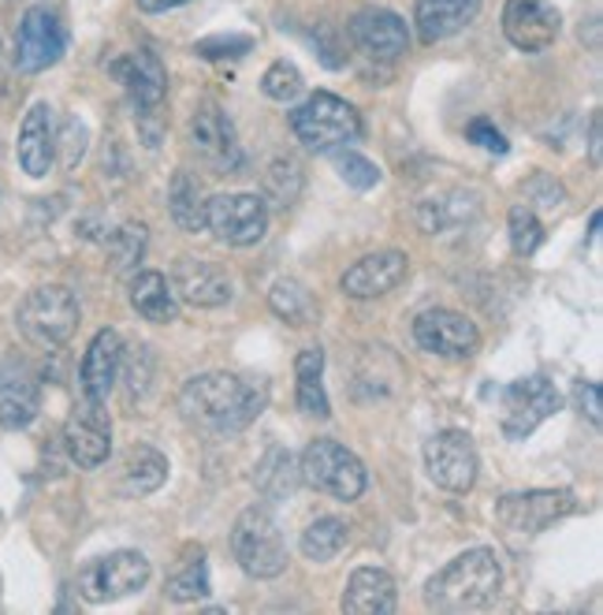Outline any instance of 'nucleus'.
Instances as JSON below:
<instances>
[{"label": "nucleus", "instance_id": "7c9ffc66", "mask_svg": "<svg viewBox=\"0 0 603 615\" xmlns=\"http://www.w3.org/2000/svg\"><path fill=\"white\" fill-rule=\"evenodd\" d=\"M343 545H347V522L336 515H324L302 530V553L310 556L313 564L336 559L343 553Z\"/></svg>", "mask_w": 603, "mask_h": 615}, {"label": "nucleus", "instance_id": "2f4dec72", "mask_svg": "<svg viewBox=\"0 0 603 615\" xmlns=\"http://www.w3.org/2000/svg\"><path fill=\"white\" fill-rule=\"evenodd\" d=\"M302 195V169H299V161H291V158H280V161H272L268 164V172H265V206L272 201V206H294Z\"/></svg>", "mask_w": 603, "mask_h": 615}, {"label": "nucleus", "instance_id": "a878e982", "mask_svg": "<svg viewBox=\"0 0 603 615\" xmlns=\"http://www.w3.org/2000/svg\"><path fill=\"white\" fill-rule=\"evenodd\" d=\"M131 306L138 310V317L153 321V325H169L179 317V299H175L169 277L153 269L138 272L131 280Z\"/></svg>", "mask_w": 603, "mask_h": 615}, {"label": "nucleus", "instance_id": "ea45409f", "mask_svg": "<svg viewBox=\"0 0 603 615\" xmlns=\"http://www.w3.org/2000/svg\"><path fill=\"white\" fill-rule=\"evenodd\" d=\"M82 153H86V127H82L79 119H68V124H63V164L76 169Z\"/></svg>", "mask_w": 603, "mask_h": 615}, {"label": "nucleus", "instance_id": "7ed1b4c3", "mask_svg": "<svg viewBox=\"0 0 603 615\" xmlns=\"http://www.w3.org/2000/svg\"><path fill=\"white\" fill-rule=\"evenodd\" d=\"M231 553L250 578H280L287 571V545L280 522L265 503H254L231 526Z\"/></svg>", "mask_w": 603, "mask_h": 615}, {"label": "nucleus", "instance_id": "c03bdc74", "mask_svg": "<svg viewBox=\"0 0 603 615\" xmlns=\"http://www.w3.org/2000/svg\"><path fill=\"white\" fill-rule=\"evenodd\" d=\"M592 158H600V119L592 124Z\"/></svg>", "mask_w": 603, "mask_h": 615}, {"label": "nucleus", "instance_id": "4c0bfd02", "mask_svg": "<svg viewBox=\"0 0 603 615\" xmlns=\"http://www.w3.org/2000/svg\"><path fill=\"white\" fill-rule=\"evenodd\" d=\"M336 169H339V176L350 183L355 190H369V187H376L380 183V169L369 158H361V153L355 150H339L336 153Z\"/></svg>", "mask_w": 603, "mask_h": 615}, {"label": "nucleus", "instance_id": "f704fd0d", "mask_svg": "<svg viewBox=\"0 0 603 615\" xmlns=\"http://www.w3.org/2000/svg\"><path fill=\"white\" fill-rule=\"evenodd\" d=\"M146 251V224H124L119 232L108 239V262L116 272H127L142 262Z\"/></svg>", "mask_w": 603, "mask_h": 615}, {"label": "nucleus", "instance_id": "6ab92c4d", "mask_svg": "<svg viewBox=\"0 0 603 615\" xmlns=\"http://www.w3.org/2000/svg\"><path fill=\"white\" fill-rule=\"evenodd\" d=\"M410 272V258L403 251H376L343 272V295L350 299H380L395 291Z\"/></svg>", "mask_w": 603, "mask_h": 615}, {"label": "nucleus", "instance_id": "dca6fc26", "mask_svg": "<svg viewBox=\"0 0 603 615\" xmlns=\"http://www.w3.org/2000/svg\"><path fill=\"white\" fill-rule=\"evenodd\" d=\"M350 42L361 57L392 63L410 49V26L403 23V15L387 12V8H361L350 20Z\"/></svg>", "mask_w": 603, "mask_h": 615}, {"label": "nucleus", "instance_id": "39448f33", "mask_svg": "<svg viewBox=\"0 0 603 615\" xmlns=\"http://www.w3.org/2000/svg\"><path fill=\"white\" fill-rule=\"evenodd\" d=\"M291 131L310 150H339L361 135V116L350 101L317 90L291 113Z\"/></svg>", "mask_w": 603, "mask_h": 615}, {"label": "nucleus", "instance_id": "9b49d317", "mask_svg": "<svg viewBox=\"0 0 603 615\" xmlns=\"http://www.w3.org/2000/svg\"><path fill=\"white\" fill-rule=\"evenodd\" d=\"M63 49H68V34H63L57 12H49L45 4L26 8L20 34H15V68L38 76L63 57Z\"/></svg>", "mask_w": 603, "mask_h": 615}, {"label": "nucleus", "instance_id": "423d86ee", "mask_svg": "<svg viewBox=\"0 0 603 615\" xmlns=\"http://www.w3.org/2000/svg\"><path fill=\"white\" fill-rule=\"evenodd\" d=\"M299 477L310 489L328 492V497H336V500H358L369 485L366 463H361L350 448H343L339 440H328V437L313 440L302 452Z\"/></svg>", "mask_w": 603, "mask_h": 615}, {"label": "nucleus", "instance_id": "f8f14e48", "mask_svg": "<svg viewBox=\"0 0 603 615\" xmlns=\"http://www.w3.org/2000/svg\"><path fill=\"white\" fill-rule=\"evenodd\" d=\"M578 508L573 503V492L566 489H533V492H510L496 503V519L503 522L507 530H518V534H544L552 522L566 519Z\"/></svg>", "mask_w": 603, "mask_h": 615}, {"label": "nucleus", "instance_id": "20e7f679", "mask_svg": "<svg viewBox=\"0 0 603 615\" xmlns=\"http://www.w3.org/2000/svg\"><path fill=\"white\" fill-rule=\"evenodd\" d=\"M15 321H20V333L34 347L57 351L79 328V299L60 283H45V288L26 291V299L15 310Z\"/></svg>", "mask_w": 603, "mask_h": 615}, {"label": "nucleus", "instance_id": "37998d69", "mask_svg": "<svg viewBox=\"0 0 603 615\" xmlns=\"http://www.w3.org/2000/svg\"><path fill=\"white\" fill-rule=\"evenodd\" d=\"M179 4H187V0H138L142 12H169V8H179Z\"/></svg>", "mask_w": 603, "mask_h": 615}, {"label": "nucleus", "instance_id": "9d476101", "mask_svg": "<svg viewBox=\"0 0 603 615\" xmlns=\"http://www.w3.org/2000/svg\"><path fill=\"white\" fill-rule=\"evenodd\" d=\"M425 471L440 489L448 492H469L477 481V448L473 437L462 429H443L425 440Z\"/></svg>", "mask_w": 603, "mask_h": 615}, {"label": "nucleus", "instance_id": "72a5a7b5", "mask_svg": "<svg viewBox=\"0 0 603 615\" xmlns=\"http://www.w3.org/2000/svg\"><path fill=\"white\" fill-rule=\"evenodd\" d=\"M206 593H209V567H206V553L198 548V553L169 578V596L172 601H201Z\"/></svg>", "mask_w": 603, "mask_h": 615}, {"label": "nucleus", "instance_id": "c9c22d12", "mask_svg": "<svg viewBox=\"0 0 603 615\" xmlns=\"http://www.w3.org/2000/svg\"><path fill=\"white\" fill-rule=\"evenodd\" d=\"M541 243H544L541 217H536L529 206H514V209H510V246H514V254L529 258V254H533Z\"/></svg>", "mask_w": 603, "mask_h": 615}, {"label": "nucleus", "instance_id": "e433bc0d", "mask_svg": "<svg viewBox=\"0 0 603 615\" xmlns=\"http://www.w3.org/2000/svg\"><path fill=\"white\" fill-rule=\"evenodd\" d=\"M302 71L294 68V63H287V60H276L272 68L265 71V79H262V90H265V97H272V101H294L302 94Z\"/></svg>", "mask_w": 603, "mask_h": 615}, {"label": "nucleus", "instance_id": "a211bd4d", "mask_svg": "<svg viewBox=\"0 0 603 615\" xmlns=\"http://www.w3.org/2000/svg\"><path fill=\"white\" fill-rule=\"evenodd\" d=\"M169 283H172L175 299L190 302V306H198V310H220L235 295V283H231L228 272L220 269V265L201 262V258H183L172 269Z\"/></svg>", "mask_w": 603, "mask_h": 615}, {"label": "nucleus", "instance_id": "bb28decb", "mask_svg": "<svg viewBox=\"0 0 603 615\" xmlns=\"http://www.w3.org/2000/svg\"><path fill=\"white\" fill-rule=\"evenodd\" d=\"M169 481V459L150 444H135L124 455V489L131 497H150Z\"/></svg>", "mask_w": 603, "mask_h": 615}, {"label": "nucleus", "instance_id": "79ce46f5", "mask_svg": "<svg viewBox=\"0 0 603 615\" xmlns=\"http://www.w3.org/2000/svg\"><path fill=\"white\" fill-rule=\"evenodd\" d=\"M578 399H581V407L589 410L592 426H600V384L581 381V384H578Z\"/></svg>", "mask_w": 603, "mask_h": 615}, {"label": "nucleus", "instance_id": "f03ea898", "mask_svg": "<svg viewBox=\"0 0 603 615\" xmlns=\"http://www.w3.org/2000/svg\"><path fill=\"white\" fill-rule=\"evenodd\" d=\"M503 571H499V556L491 548H469V553L454 556L448 567H440L429 585H425V604L432 612H480L499 596Z\"/></svg>", "mask_w": 603, "mask_h": 615}, {"label": "nucleus", "instance_id": "a19ab883", "mask_svg": "<svg viewBox=\"0 0 603 615\" xmlns=\"http://www.w3.org/2000/svg\"><path fill=\"white\" fill-rule=\"evenodd\" d=\"M466 135H469V139L477 142V146H485V150H491V153H507V139L496 131V127H491V119H485V116L473 119V124L466 127Z\"/></svg>", "mask_w": 603, "mask_h": 615}, {"label": "nucleus", "instance_id": "2eb2a0df", "mask_svg": "<svg viewBox=\"0 0 603 615\" xmlns=\"http://www.w3.org/2000/svg\"><path fill=\"white\" fill-rule=\"evenodd\" d=\"M63 444H68V455L76 459L82 471H94L113 452V421H108V410L101 399H82L68 418V429H63Z\"/></svg>", "mask_w": 603, "mask_h": 615}, {"label": "nucleus", "instance_id": "58836bf2", "mask_svg": "<svg viewBox=\"0 0 603 615\" xmlns=\"http://www.w3.org/2000/svg\"><path fill=\"white\" fill-rule=\"evenodd\" d=\"M254 49V38L250 34H212V38H201L194 45V53L206 60H224V57H243V53Z\"/></svg>", "mask_w": 603, "mask_h": 615}, {"label": "nucleus", "instance_id": "0eeeda50", "mask_svg": "<svg viewBox=\"0 0 603 615\" xmlns=\"http://www.w3.org/2000/svg\"><path fill=\"white\" fill-rule=\"evenodd\" d=\"M146 582H150V559L142 553H135V548H119V553H108L82 567L79 593L86 596L90 604H108V601H119V596L138 593Z\"/></svg>", "mask_w": 603, "mask_h": 615}, {"label": "nucleus", "instance_id": "412c9836", "mask_svg": "<svg viewBox=\"0 0 603 615\" xmlns=\"http://www.w3.org/2000/svg\"><path fill=\"white\" fill-rule=\"evenodd\" d=\"M42 410V384L23 362H0V426L26 429Z\"/></svg>", "mask_w": 603, "mask_h": 615}, {"label": "nucleus", "instance_id": "4be33fe9", "mask_svg": "<svg viewBox=\"0 0 603 615\" xmlns=\"http://www.w3.org/2000/svg\"><path fill=\"white\" fill-rule=\"evenodd\" d=\"M15 153H20V164L26 176H34V179L49 176L53 161H57V131H53V108L45 105V101H34V105L26 108Z\"/></svg>", "mask_w": 603, "mask_h": 615}, {"label": "nucleus", "instance_id": "5701e85b", "mask_svg": "<svg viewBox=\"0 0 603 615\" xmlns=\"http://www.w3.org/2000/svg\"><path fill=\"white\" fill-rule=\"evenodd\" d=\"M119 365H124V339L113 328H101V333L90 339L86 355H82V396L86 399H108L113 384L119 378Z\"/></svg>", "mask_w": 603, "mask_h": 615}, {"label": "nucleus", "instance_id": "473e14b6", "mask_svg": "<svg viewBox=\"0 0 603 615\" xmlns=\"http://www.w3.org/2000/svg\"><path fill=\"white\" fill-rule=\"evenodd\" d=\"M268 302H272L276 314H280L283 321H291V325H310L313 314H317L313 295L302 288L299 280H280L272 291H268Z\"/></svg>", "mask_w": 603, "mask_h": 615}, {"label": "nucleus", "instance_id": "1a4fd4ad", "mask_svg": "<svg viewBox=\"0 0 603 615\" xmlns=\"http://www.w3.org/2000/svg\"><path fill=\"white\" fill-rule=\"evenodd\" d=\"M206 228L228 246H254L265 239L268 206L257 195H217L206 201Z\"/></svg>", "mask_w": 603, "mask_h": 615}, {"label": "nucleus", "instance_id": "6e6552de", "mask_svg": "<svg viewBox=\"0 0 603 615\" xmlns=\"http://www.w3.org/2000/svg\"><path fill=\"white\" fill-rule=\"evenodd\" d=\"M563 407V396L544 373L514 381L503 392V437L507 440H525L536 426H544L555 410Z\"/></svg>", "mask_w": 603, "mask_h": 615}, {"label": "nucleus", "instance_id": "aec40b11", "mask_svg": "<svg viewBox=\"0 0 603 615\" xmlns=\"http://www.w3.org/2000/svg\"><path fill=\"white\" fill-rule=\"evenodd\" d=\"M108 71H113V79L127 90V94H131V101L138 108H146V113L161 108L164 94H169V76H164V63L156 60L153 53H146V49L116 57L113 63H108Z\"/></svg>", "mask_w": 603, "mask_h": 615}, {"label": "nucleus", "instance_id": "cd10ccee", "mask_svg": "<svg viewBox=\"0 0 603 615\" xmlns=\"http://www.w3.org/2000/svg\"><path fill=\"white\" fill-rule=\"evenodd\" d=\"M321 373H324V351L321 347H305L294 358V378H299V410L310 418H328L332 407H328V396H324V384H321Z\"/></svg>", "mask_w": 603, "mask_h": 615}, {"label": "nucleus", "instance_id": "393cba45", "mask_svg": "<svg viewBox=\"0 0 603 615\" xmlns=\"http://www.w3.org/2000/svg\"><path fill=\"white\" fill-rule=\"evenodd\" d=\"M398 593H395V578L384 567H358L347 582L343 593V612L355 615H387L395 612Z\"/></svg>", "mask_w": 603, "mask_h": 615}, {"label": "nucleus", "instance_id": "f257e3e1", "mask_svg": "<svg viewBox=\"0 0 603 615\" xmlns=\"http://www.w3.org/2000/svg\"><path fill=\"white\" fill-rule=\"evenodd\" d=\"M265 407V396L235 373H201L183 384L179 410L190 426L209 433H235L250 426Z\"/></svg>", "mask_w": 603, "mask_h": 615}, {"label": "nucleus", "instance_id": "c756f323", "mask_svg": "<svg viewBox=\"0 0 603 615\" xmlns=\"http://www.w3.org/2000/svg\"><path fill=\"white\" fill-rule=\"evenodd\" d=\"M169 209L183 232H201V228H206V198H201V187L190 172H175L172 176Z\"/></svg>", "mask_w": 603, "mask_h": 615}, {"label": "nucleus", "instance_id": "4468645a", "mask_svg": "<svg viewBox=\"0 0 603 615\" xmlns=\"http://www.w3.org/2000/svg\"><path fill=\"white\" fill-rule=\"evenodd\" d=\"M563 31V15L552 0H507L503 4V34L514 49L544 53L552 49Z\"/></svg>", "mask_w": 603, "mask_h": 615}, {"label": "nucleus", "instance_id": "b1692460", "mask_svg": "<svg viewBox=\"0 0 603 615\" xmlns=\"http://www.w3.org/2000/svg\"><path fill=\"white\" fill-rule=\"evenodd\" d=\"M477 12H480V0H417L414 8L417 38L425 45L448 42L466 23L477 20Z\"/></svg>", "mask_w": 603, "mask_h": 615}, {"label": "nucleus", "instance_id": "c85d7f7f", "mask_svg": "<svg viewBox=\"0 0 603 615\" xmlns=\"http://www.w3.org/2000/svg\"><path fill=\"white\" fill-rule=\"evenodd\" d=\"M254 481L265 500H283V497H291L294 485L302 481L299 463H294L287 448H268V455L262 459V466H257Z\"/></svg>", "mask_w": 603, "mask_h": 615}, {"label": "nucleus", "instance_id": "f3484780", "mask_svg": "<svg viewBox=\"0 0 603 615\" xmlns=\"http://www.w3.org/2000/svg\"><path fill=\"white\" fill-rule=\"evenodd\" d=\"M190 139H194V150H198L217 172L243 169V150H239L235 127H231L224 108L212 105V101L198 105V113L190 119Z\"/></svg>", "mask_w": 603, "mask_h": 615}, {"label": "nucleus", "instance_id": "ddd939ff", "mask_svg": "<svg viewBox=\"0 0 603 615\" xmlns=\"http://www.w3.org/2000/svg\"><path fill=\"white\" fill-rule=\"evenodd\" d=\"M414 339L421 351L429 355H443V358H469L480 351V333L477 325L459 314V310H425L414 321Z\"/></svg>", "mask_w": 603, "mask_h": 615}]
</instances>
